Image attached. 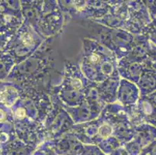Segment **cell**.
I'll list each match as a JSON object with an SVG mask.
<instances>
[{
    "label": "cell",
    "mask_w": 156,
    "mask_h": 155,
    "mask_svg": "<svg viewBox=\"0 0 156 155\" xmlns=\"http://www.w3.org/2000/svg\"><path fill=\"white\" fill-rule=\"evenodd\" d=\"M16 115H17L18 117L22 118V117H23L24 115H25V112H24L23 109H18L17 111H16Z\"/></svg>",
    "instance_id": "1"
},
{
    "label": "cell",
    "mask_w": 156,
    "mask_h": 155,
    "mask_svg": "<svg viewBox=\"0 0 156 155\" xmlns=\"http://www.w3.org/2000/svg\"><path fill=\"white\" fill-rule=\"evenodd\" d=\"M5 119V113L2 110H0V120Z\"/></svg>",
    "instance_id": "2"
}]
</instances>
